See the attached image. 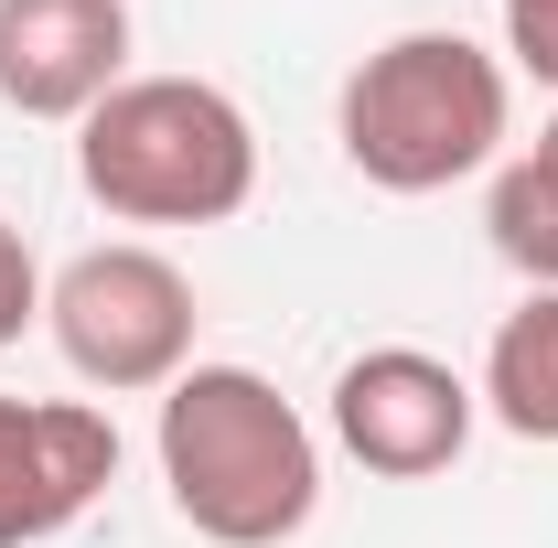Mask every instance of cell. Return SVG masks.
<instances>
[{"mask_svg":"<svg viewBox=\"0 0 558 548\" xmlns=\"http://www.w3.org/2000/svg\"><path fill=\"white\" fill-rule=\"evenodd\" d=\"M333 441L344 463H365L376 484H429L473 452V419H484V388L462 366H440L429 344H365L344 377H333Z\"/></svg>","mask_w":558,"mask_h":548,"instance_id":"cell-5","label":"cell"},{"mask_svg":"<svg viewBox=\"0 0 558 548\" xmlns=\"http://www.w3.org/2000/svg\"><path fill=\"white\" fill-rule=\"evenodd\" d=\"M44 323V259H33V237L0 215V344H22Z\"/></svg>","mask_w":558,"mask_h":548,"instance_id":"cell-10","label":"cell"},{"mask_svg":"<svg viewBox=\"0 0 558 548\" xmlns=\"http://www.w3.org/2000/svg\"><path fill=\"white\" fill-rule=\"evenodd\" d=\"M108 86H130V0H0V108L75 130Z\"/></svg>","mask_w":558,"mask_h":548,"instance_id":"cell-7","label":"cell"},{"mask_svg":"<svg viewBox=\"0 0 558 548\" xmlns=\"http://www.w3.org/2000/svg\"><path fill=\"white\" fill-rule=\"evenodd\" d=\"M537 162H558V108H548V130H537Z\"/></svg>","mask_w":558,"mask_h":548,"instance_id":"cell-12","label":"cell"},{"mask_svg":"<svg viewBox=\"0 0 558 548\" xmlns=\"http://www.w3.org/2000/svg\"><path fill=\"white\" fill-rule=\"evenodd\" d=\"M494 11H505V55L537 86H558V0H494Z\"/></svg>","mask_w":558,"mask_h":548,"instance_id":"cell-11","label":"cell"},{"mask_svg":"<svg viewBox=\"0 0 558 548\" xmlns=\"http://www.w3.org/2000/svg\"><path fill=\"white\" fill-rule=\"evenodd\" d=\"M484 237H494V259L526 279V290H558V162H537V151H505V162H494Z\"/></svg>","mask_w":558,"mask_h":548,"instance_id":"cell-9","label":"cell"},{"mask_svg":"<svg viewBox=\"0 0 558 548\" xmlns=\"http://www.w3.org/2000/svg\"><path fill=\"white\" fill-rule=\"evenodd\" d=\"M119 484V419L86 398L0 388V548H44Z\"/></svg>","mask_w":558,"mask_h":548,"instance_id":"cell-6","label":"cell"},{"mask_svg":"<svg viewBox=\"0 0 558 548\" xmlns=\"http://www.w3.org/2000/svg\"><path fill=\"white\" fill-rule=\"evenodd\" d=\"M75 183L119 226H226L258 194V130L215 75H130L75 119Z\"/></svg>","mask_w":558,"mask_h":548,"instance_id":"cell-3","label":"cell"},{"mask_svg":"<svg viewBox=\"0 0 558 548\" xmlns=\"http://www.w3.org/2000/svg\"><path fill=\"white\" fill-rule=\"evenodd\" d=\"M484 419L515 441H558V290H526L484 344Z\"/></svg>","mask_w":558,"mask_h":548,"instance_id":"cell-8","label":"cell"},{"mask_svg":"<svg viewBox=\"0 0 558 548\" xmlns=\"http://www.w3.org/2000/svg\"><path fill=\"white\" fill-rule=\"evenodd\" d=\"M150 463L172 516L205 548H279L323 516V430L258 366H183L150 419Z\"/></svg>","mask_w":558,"mask_h":548,"instance_id":"cell-1","label":"cell"},{"mask_svg":"<svg viewBox=\"0 0 558 548\" xmlns=\"http://www.w3.org/2000/svg\"><path fill=\"white\" fill-rule=\"evenodd\" d=\"M505 130H515V75L451 22L387 33L333 97V140L376 194H451L505 162Z\"/></svg>","mask_w":558,"mask_h":548,"instance_id":"cell-2","label":"cell"},{"mask_svg":"<svg viewBox=\"0 0 558 548\" xmlns=\"http://www.w3.org/2000/svg\"><path fill=\"white\" fill-rule=\"evenodd\" d=\"M194 279L172 270L150 237H108V248H75L65 270L44 279V334L97 398H161L183 366H194Z\"/></svg>","mask_w":558,"mask_h":548,"instance_id":"cell-4","label":"cell"}]
</instances>
